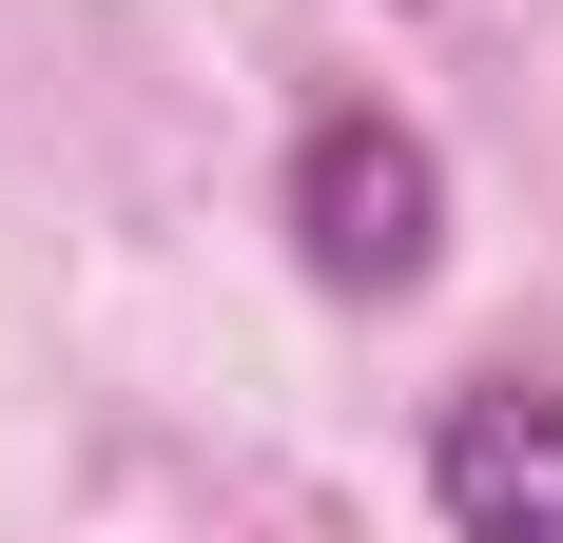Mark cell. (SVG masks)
<instances>
[{
  "label": "cell",
  "mask_w": 563,
  "mask_h": 543,
  "mask_svg": "<svg viewBox=\"0 0 563 543\" xmlns=\"http://www.w3.org/2000/svg\"><path fill=\"white\" fill-rule=\"evenodd\" d=\"M273 214H291V272H311V291L389 311V291H428V253H448V156H428L389 98H331L311 136H291Z\"/></svg>",
  "instance_id": "obj_1"
},
{
  "label": "cell",
  "mask_w": 563,
  "mask_h": 543,
  "mask_svg": "<svg viewBox=\"0 0 563 543\" xmlns=\"http://www.w3.org/2000/svg\"><path fill=\"white\" fill-rule=\"evenodd\" d=\"M428 524L466 543H563V388H466L448 428H428Z\"/></svg>",
  "instance_id": "obj_2"
}]
</instances>
